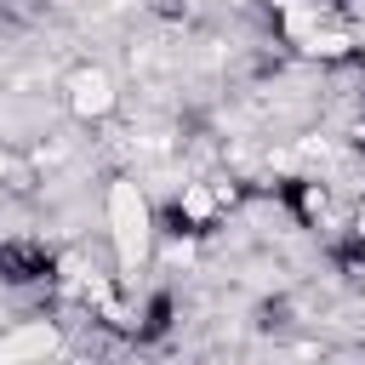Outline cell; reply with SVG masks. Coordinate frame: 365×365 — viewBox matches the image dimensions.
<instances>
[{
	"instance_id": "6da1fadb",
	"label": "cell",
	"mask_w": 365,
	"mask_h": 365,
	"mask_svg": "<svg viewBox=\"0 0 365 365\" xmlns=\"http://www.w3.org/2000/svg\"><path fill=\"white\" fill-rule=\"evenodd\" d=\"M68 103H74V114H108V108H114L108 74H103V68H80V74L68 80Z\"/></svg>"
}]
</instances>
